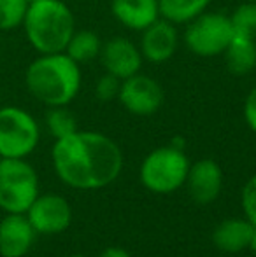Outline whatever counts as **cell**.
I'll return each mask as SVG.
<instances>
[{
	"mask_svg": "<svg viewBox=\"0 0 256 257\" xmlns=\"http://www.w3.org/2000/svg\"><path fill=\"white\" fill-rule=\"evenodd\" d=\"M111 13L123 27L142 32L160 18L158 0H111Z\"/></svg>",
	"mask_w": 256,
	"mask_h": 257,
	"instance_id": "obj_14",
	"label": "cell"
},
{
	"mask_svg": "<svg viewBox=\"0 0 256 257\" xmlns=\"http://www.w3.org/2000/svg\"><path fill=\"white\" fill-rule=\"evenodd\" d=\"M244 119H246L247 126L256 133V86L246 96V102H244Z\"/></svg>",
	"mask_w": 256,
	"mask_h": 257,
	"instance_id": "obj_24",
	"label": "cell"
},
{
	"mask_svg": "<svg viewBox=\"0 0 256 257\" xmlns=\"http://www.w3.org/2000/svg\"><path fill=\"white\" fill-rule=\"evenodd\" d=\"M99 60L107 74H113L121 81L139 74L144 63L139 46L127 37H113L104 42Z\"/></svg>",
	"mask_w": 256,
	"mask_h": 257,
	"instance_id": "obj_10",
	"label": "cell"
},
{
	"mask_svg": "<svg viewBox=\"0 0 256 257\" xmlns=\"http://www.w3.org/2000/svg\"><path fill=\"white\" fill-rule=\"evenodd\" d=\"M120 88H121V79L114 77L113 74H107L106 72L104 75H100L95 84L97 100H100V102H113V100H118Z\"/></svg>",
	"mask_w": 256,
	"mask_h": 257,
	"instance_id": "obj_22",
	"label": "cell"
},
{
	"mask_svg": "<svg viewBox=\"0 0 256 257\" xmlns=\"http://www.w3.org/2000/svg\"><path fill=\"white\" fill-rule=\"evenodd\" d=\"M230 16L225 13H202L190 23H186L185 44L197 56L211 58L223 54L226 46L233 39Z\"/></svg>",
	"mask_w": 256,
	"mask_h": 257,
	"instance_id": "obj_7",
	"label": "cell"
},
{
	"mask_svg": "<svg viewBox=\"0 0 256 257\" xmlns=\"http://www.w3.org/2000/svg\"><path fill=\"white\" fill-rule=\"evenodd\" d=\"M179 35L176 30V25L170 21L158 18L154 23L142 30L139 49L142 53L144 61L160 65L167 63L178 51Z\"/></svg>",
	"mask_w": 256,
	"mask_h": 257,
	"instance_id": "obj_11",
	"label": "cell"
},
{
	"mask_svg": "<svg viewBox=\"0 0 256 257\" xmlns=\"http://www.w3.org/2000/svg\"><path fill=\"white\" fill-rule=\"evenodd\" d=\"M223 56L230 74L237 77L251 74L256 68V41L242 35H233L230 44L223 51Z\"/></svg>",
	"mask_w": 256,
	"mask_h": 257,
	"instance_id": "obj_16",
	"label": "cell"
},
{
	"mask_svg": "<svg viewBox=\"0 0 256 257\" xmlns=\"http://www.w3.org/2000/svg\"><path fill=\"white\" fill-rule=\"evenodd\" d=\"M28 2H35V0H28Z\"/></svg>",
	"mask_w": 256,
	"mask_h": 257,
	"instance_id": "obj_29",
	"label": "cell"
},
{
	"mask_svg": "<svg viewBox=\"0 0 256 257\" xmlns=\"http://www.w3.org/2000/svg\"><path fill=\"white\" fill-rule=\"evenodd\" d=\"M242 208L246 213V219L253 226H256V175L247 180L242 189Z\"/></svg>",
	"mask_w": 256,
	"mask_h": 257,
	"instance_id": "obj_23",
	"label": "cell"
},
{
	"mask_svg": "<svg viewBox=\"0 0 256 257\" xmlns=\"http://www.w3.org/2000/svg\"><path fill=\"white\" fill-rule=\"evenodd\" d=\"M102 44L100 37L92 30H75L72 34L70 41H68L65 54L75 61L77 65L90 63V61L97 60L102 51Z\"/></svg>",
	"mask_w": 256,
	"mask_h": 257,
	"instance_id": "obj_18",
	"label": "cell"
},
{
	"mask_svg": "<svg viewBox=\"0 0 256 257\" xmlns=\"http://www.w3.org/2000/svg\"><path fill=\"white\" fill-rule=\"evenodd\" d=\"M211 0H158L160 18L174 25H186L205 13Z\"/></svg>",
	"mask_w": 256,
	"mask_h": 257,
	"instance_id": "obj_17",
	"label": "cell"
},
{
	"mask_svg": "<svg viewBox=\"0 0 256 257\" xmlns=\"http://www.w3.org/2000/svg\"><path fill=\"white\" fill-rule=\"evenodd\" d=\"M67 257H86V255H81V254H72V255H67Z\"/></svg>",
	"mask_w": 256,
	"mask_h": 257,
	"instance_id": "obj_27",
	"label": "cell"
},
{
	"mask_svg": "<svg viewBox=\"0 0 256 257\" xmlns=\"http://www.w3.org/2000/svg\"><path fill=\"white\" fill-rule=\"evenodd\" d=\"M163 88L156 79L135 74L121 81L118 100L133 115H153L163 105Z\"/></svg>",
	"mask_w": 256,
	"mask_h": 257,
	"instance_id": "obj_8",
	"label": "cell"
},
{
	"mask_svg": "<svg viewBox=\"0 0 256 257\" xmlns=\"http://www.w3.org/2000/svg\"><path fill=\"white\" fill-rule=\"evenodd\" d=\"M21 27L39 54L63 53L75 32V18L62 0H35L28 6Z\"/></svg>",
	"mask_w": 256,
	"mask_h": 257,
	"instance_id": "obj_3",
	"label": "cell"
},
{
	"mask_svg": "<svg viewBox=\"0 0 256 257\" xmlns=\"http://www.w3.org/2000/svg\"><path fill=\"white\" fill-rule=\"evenodd\" d=\"M186 182H188L190 194L198 205L212 203L221 193V168L214 159H200L190 165Z\"/></svg>",
	"mask_w": 256,
	"mask_h": 257,
	"instance_id": "obj_13",
	"label": "cell"
},
{
	"mask_svg": "<svg viewBox=\"0 0 256 257\" xmlns=\"http://www.w3.org/2000/svg\"><path fill=\"white\" fill-rule=\"evenodd\" d=\"M253 231L254 226L247 219H228L214 229L212 241L219 250L237 254V252H242L244 248H249Z\"/></svg>",
	"mask_w": 256,
	"mask_h": 257,
	"instance_id": "obj_15",
	"label": "cell"
},
{
	"mask_svg": "<svg viewBox=\"0 0 256 257\" xmlns=\"http://www.w3.org/2000/svg\"><path fill=\"white\" fill-rule=\"evenodd\" d=\"M28 6V0H0V32L21 27Z\"/></svg>",
	"mask_w": 256,
	"mask_h": 257,
	"instance_id": "obj_21",
	"label": "cell"
},
{
	"mask_svg": "<svg viewBox=\"0 0 256 257\" xmlns=\"http://www.w3.org/2000/svg\"><path fill=\"white\" fill-rule=\"evenodd\" d=\"M35 229L25 213H7L0 220V255L23 257L30 252Z\"/></svg>",
	"mask_w": 256,
	"mask_h": 257,
	"instance_id": "obj_12",
	"label": "cell"
},
{
	"mask_svg": "<svg viewBox=\"0 0 256 257\" xmlns=\"http://www.w3.org/2000/svg\"><path fill=\"white\" fill-rule=\"evenodd\" d=\"M249 248L256 254V226H254V231H253V238H251V243H249Z\"/></svg>",
	"mask_w": 256,
	"mask_h": 257,
	"instance_id": "obj_26",
	"label": "cell"
},
{
	"mask_svg": "<svg viewBox=\"0 0 256 257\" xmlns=\"http://www.w3.org/2000/svg\"><path fill=\"white\" fill-rule=\"evenodd\" d=\"M99 257H130V254L123 248H118V247H109L102 252Z\"/></svg>",
	"mask_w": 256,
	"mask_h": 257,
	"instance_id": "obj_25",
	"label": "cell"
},
{
	"mask_svg": "<svg viewBox=\"0 0 256 257\" xmlns=\"http://www.w3.org/2000/svg\"><path fill=\"white\" fill-rule=\"evenodd\" d=\"M56 175L75 189H100L118 179L123 168V154L118 144L104 133L74 132L53 146Z\"/></svg>",
	"mask_w": 256,
	"mask_h": 257,
	"instance_id": "obj_1",
	"label": "cell"
},
{
	"mask_svg": "<svg viewBox=\"0 0 256 257\" xmlns=\"http://www.w3.org/2000/svg\"><path fill=\"white\" fill-rule=\"evenodd\" d=\"M25 215L34 226L35 233L58 234L70 226L72 210L63 196L42 194V196L35 198V201L25 212Z\"/></svg>",
	"mask_w": 256,
	"mask_h": 257,
	"instance_id": "obj_9",
	"label": "cell"
},
{
	"mask_svg": "<svg viewBox=\"0 0 256 257\" xmlns=\"http://www.w3.org/2000/svg\"><path fill=\"white\" fill-rule=\"evenodd\" d=\"M46 126H48L49 133L55 137V140H58L77 132V119L68 110L67 105L65 107H49V110L46 112Z\"/></svg>",
	"mask_w": 256,
	"mask_h": 257,
	"instance_id": "obj_19",
	"label": "cell"
},
{
	"mask_svg": "<svg viewBox=\"0 0 256 257\" xmlns=\"http://www.w3.org/2000/svg\"><path fill=\"white\" fill-rule=\"evenodd\" d=\"M190 170L188 156L181 147H158L140 165V182L156 194H170L186 182Z\"/></svg>",
	"mask_w": 256,
	"mask_h": 257,
	"instance_id": "obj_4",
	"label": "cell"
},
{
	"mask_svg": "<svg viewBox=\"0 0 256 257\" xmlns=\"http://www.w3.org/2000/svg\"><path fill=\"white\" fill-rule=\"evenodd\" d=\"M0 107H2V96H0Z\"/></svg>",
	"mask_w": 256,
	"mask_h": 257,
	"instance_id": "obj_28",
	"label": "cell"
},
{
	"mask_svg": "<svg viewBox=\"0 0 256 257\" xmlns=\"http://www.w3.org/2000/svg\"><path fill=\"white\" fill-rule=\"evenodd\" d=\"M39 196V177L30 163L20 158H0V208L25 213Z\"/></svg>",
	"mask_w": 256,
	"mask_h": 257,
	"instance_id": "obj_5",
	"label": "cell"
},
{
	"mask_svg": "<svg viewBox=\"0 0 256 257\" xmlns=\"http://www.w3.org/2000/svg\"><path fill=\"white\" fill-rule=\"evenodd\" d=\"M41 130L30 112L20 107H0V158L25 159L35 151Z\"/></svg>",
	"mask_w": 256,
	"mask_h": 257,
	"instance_id": "obj_6",
	"label": "cell"
},
{
	"mask_svg": "<svg viewBox=\"0 0 256 257\" xmlns=\"http://www.w3.org/2000/svg\"><path fill=\"white\" fill-rule=\"evenodd\" d=\"M81 65L65 53L39 54L25 72L30 95L48 107H65L79 95Z\"/></svg>",
	"mask_w": 256,
	"mask_h": 257,
	"instance_id": "obj_2",
	"label": "cell"
},
{
	"mask_svg": "<svg viewBox=\"0 0 256 257\" xmlns=\"http://www.w3.org/2000/svg\"><path fill=\"white\" fill-rule=\"evenodd\" d=\"M254 2H256V0H254Z\"/></svg>",
	"mask_w": 256,
	"mask_h": 257,
	"instance_id": "obj_30",
	"label": "cell"
},
{
	"mask_svg": "<svg viewBox=\"0 0 256 257\" xmlns=\"http://www.w3.org/2000/svg\"><path fill=\"white\" fill-rule=\"evenodd\" d=\"M230 16L235 35L256 41V2H244Z\"/></svg>",
	"mask_w": 256,
	"mask_h": 257,
	"instance_id": "obj_20",
	"label": "cell"
}]
</instances>
